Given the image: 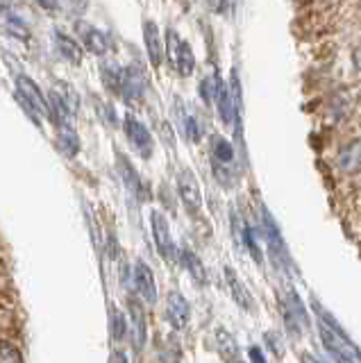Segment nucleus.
I'll use <instances>...</instances> for the list:
<instances>
[{
	"mask_svg": "<svg viewBox=\"0 0 361 363\" xmlns=\"http://www.w3.org/2000/svg\"><path fill=\"white\" fill-rule=\"evenodd\" d=\"M313 311H316V327H318L321 343L327 350V354L332 357L334 363H361V350L352 343L343 327L334 320L330 311H325L323 306L313 300Z\"/></svg>",
	"mask_w": 361,
	"mask_h": 363,
	"instance_id": "1",
	"label": "nucleus"
},
{
	"mask_svg": "<svg viewBox=\"0 0 361 363\" xmlns=\"http://www.w3.org/2000/svg\"><path fill=\"white\" fill-rule=\"evenodd\" d=\"M255 230H257L259 241H262V245L266 247V255L270 259V264H273V268H277L282 275L289 277V272L293 268V259L289 255L284 234H282L277 220L273 218V213L268 211L266 204H259Z\"/></svg>",
	"mask_w": 361,
	"mask_h": 363,
	"instance_id": "2",
	"label": "nucleus"
},
{
	"mask_svg": "<svg viewBox=\"0 0 361 363\" xmlns=\"http://www.w3.org/2000/svg\"><path fill=\"white\" fill-rule=\"evenodd\" d=\"M211 162H213V175L225 189H232L236 182V150L230 139H225L221 134L211 136Z\"/></svg>",
	"mask_w": 361,
	"mask_h": 363,
	"instance_id": "3",
	"label": "nucleus"
},
{
	"mask_svg": "<svg viewBox=\"0 0 361 363\" xmlns=\"http://www.w3.org/2000/svg\"><path fill=\"white\" fill-rule=\"evenodd\" d=\"M279 311H282V320H284L291 336H302L304 332H309L311 318H309L307 306H304L296 289H289L284 295H282Z\"/></svg>",
	"mask_w": 361,
	"mask_h": 363,
	"instance_id": "4",
	"label": "nucleus"
},
{
	"mask_svg": "<svg viewBox=\"0 0 361 363\" xmlns=\"http://www.w3.org/2000/svg\"><path fill=\"white\" fill-rule=\"evenodd\" d=\"M16 96L21 100V105L26 107L28 116L35 118H50V107H48V98L41 94V89L32 82L28 75H18L16 77Z\"/></svg>",
	"mask_w": 361,
	"mask_h": 363,
	"instance_id": "5",
	"label": "nucleus"
},
{
	"mask_svg": "<svg viewBox=\"0 0 361 363\" xmlns=\"http://www.w3.org/2000/svg\"><path fill=\"white\" fill-rule=\"evenodd\" d=\"M166 52H168V60H171L173 68L179 75L182 77L194 75V71H196L194 48H191V45L179 37L175 30L166 32Z\"/></svg>",
	"mask_w": 361,
	"mask_h": 363,
	"instance_id": "6",
	"label": "nucleus"
},
{
	"mask_svg": "<svg viewBox=\"0 0 361 363\" xmlns=\"http://www.w3.org/2000/svg\"><path fill=\"white\" fill-rule=\"evenodd\" d=\"M150 227H152V238H155V247L160 252L162 259L166 261H177L179 259V250L173 241L171 234V225H168L166 216L162 211L152 209L150 211Z\"/></svg>",
	"mask_w": 361,
	"mask_h": 363,
	"instance_id": "7",
	"label": "nucleus"
},
{
	"mask_svg": "<svg viewBox=\"0 0 361 363\" xmlns=\"http://www.w3.org/2000/svg\"><path fill=\"white\" fill-rule=\"evenodd\" d=\"M128 336L134 352H143L145 340H148V323H145V311L139 300L130 298L128 302Z\"/></svg>",
	"mask_w": 361,
	"mask_h": 363,
	"instance_id": "8",
	"label": "nucleus"
},
{
	"mask_svg": "<svg viewBox=\"0 0 361 363\" xmlns=\"http://www.w3.org/2000/svg\"><path fill=\"white\" fill-rule=\"evenodd\" d=\"M132 284H134V291H137L139 300L143 304H155L157 302V279H155V272L152 268L145 264V261H134V268H132Z\"/></svg>",
	"mask_w": 361,
	"mask_h": 363,
	"instance_id": "9",
	"label": "nucleus"
},
{
	"mask_svg": "<svg viewBox=\"0 0 361 363\" xmlns=\"http://www.w3.org/2000/svg\"><path fill=\"white\" fill-rule=\"evenodd\" d=\"M145 89H148V79H145V73L137 64L126 66L121 75V89L118 94L126 98V102H137L145 96Z\"/></svg>",
	"mask_w": 361,
	"mask_h": 363,
	"instance_id": "10",
	"label": "nucleus"
},
{
	"mask_svg": "<svg viewBox=\"0 0 361 363\" xmlns=\"http://www.w3.org/2000/svg\"><path fill=\"white\" fill-rule=\"evenodd\" d=\"M177 193H179V198H182L184 207L191 213L200 211V207H202V191H200L198 177L194 175V170L182 168L177 173Z\"/></svg>",
	"mask_w": 361,
	"mask_h": 363,
	"instance_id": "11",
	"label": "nucleus"
},
{
	"mask_svg": "<svg viewBox=\"0 0 361 363\" xmlns=\"http://www.w3.org/2000/svg\"><path fill=\"white\" fill-rule=\"evenodd\" d=\"M123 130H126V136H128V141L134 145V150H137L143 159L152 157V147H155L152 134L141 121H137L134 116H126V121H123Z\"/></svg>",
	"mask_w": 361,
	"mask_h": 363,
	"instance_id": "12",
	"label": "nucleus"
},
{
	"mask_svg": "<svg viewBox=\"0 0 361 363\" xmlns=\"http://www.w3.org/2000/svg\"><path fill=\"white\" fill-rule=\"evenodd\" d=\"M166 318L173 329H184L191 320V304L179 291H171L166 298Z\"/></svg>",
	"mask_w": 361,
	"mask_h": 363,
	"instance_id": "13",
	"label": "nucleus"
},
{
	"mask_svg": "<svg viewBox=\"0 0 361 363\" xmlns=\"http://www.w3.org/2000/svg\"><path fill=\"white\" fill-rule=\"evenodd\" d=\"M225 281H228V289H230L232 300H234L236 304H239L243 311L255 313V311H257V304H255L252 293L248 291V286L241 281V277L236 275V270L230 268V266H225Z\"/></svg>",
	"mask_w": 361,
	"mask_h": 363,
	"instance_id": "14",
	"label": "nucleus"
},
{
	"mask_svg": "<svg viewBox=\"0 0 361 363\" xmlns=\"http://www.w3.org/2000/svg\"><path fill=\"white\" fill-rule=\"evenodd\" d=\"M143 41H145V50H148V60L155 68H160L164 62V43H162V34L157 23L145 21L143 23Z\"/></svg>",
	"mask_w": 361,
	"mask_h": 363,
	"instance_id": "15",
	"label": "nucleus"
},
{
	"mask_svg": "<svg viewBox=\"0 0 361 363\" xmlns=\"http://www.w3.org/2000/svg\"><path fill=\"white\" fill-rule=\"evenodd\" d=\"M77 32H80V39L84 43V48L94 55H105L109 50V39L105 32H100L98 28L89 26V23H77Z\"/></svg>",
	"mask_w": 361,
	"mask_h": 363,
	"instance_id": "16",
	"label": "nucleus"
},
{
	"mask_svg": "<svg viewBox=\"0 0 361 363\" xmlns=\"http://www.w3.org/2000/svg\"><path fill=\"white\" fill-rule=\"evenodd\" d=\"M175 105H177V123H179V130H182V134H184V139L191 143H198L200 136H202V125H200L198 116L194 111H189L179 100L175 102Z\"/></svg>",
	"mask_w": 361,
	"mask_h": 363,
	"instance_id": "17",
	"label": "nucleus"
},
{
	"mask_svg": "<svg viewBox=\"0 0 361 363\" xmlns=\"http://www.w3.org/2000/svg\"><path fill=\"white\" fill-rule=\"evenodd\" d=\"M116 162H118V173H121V177H123V182H126V186L137 196L139 200H143V198H148V193H145V186H143V182H141V177H139V173L134 170V166L128 162V157L126 155H116Z\"/></svg>",
	"mask_w": 361,
	"mask_h": 363,
	"instance_id": "18",
	"label": "nucleus"
},
{
	"mask_svg": "<svg viewBox=\"0 0 361 363\" xmlns=\"http://www.w3.org/2000/svg\"><path fill=\"white\" fill-rule=\"evenodd\" d=\"M179 261H182V266L187 268V272L191 275V279H194L198 286H202V284H207V270H205V264H202V259L194 252V250L189 247H182L179 250Z\"/></svg>",
	"mask_w": 361,
	"mask_h": 363,
	"instance_id": "19",
	"label": "nucleus"
},
{
	"mask_svg": "<svg viewBox=\"0 0 361 363\" xmlns=\"http://www.w3.org/2000/svg\"><path fill=\"white\" fill-rule=\"evenodd\" d=\"M336 164L343 173H357V170H361V141H352L345 147H341V152L336 157Z\"/></svg>",
	"mask_w": 361,
	"mask_h": 363,
	"instance_id": "20",
	"label": "nucleus"
},
{
	"mask_svg": "<svg viewBox=\"0 0 361 363\" xmlns=\"http://www.w3.org/2000/svg\"><path fill=\"white\" fill-rule=\"evenodd\" d=\"M55 45H57V52L62 60L71 62V64H80L82 62V48L73 37L64 32H55Z\"/></svg>",
	"mask_w": 361,
	"mask_h": 363,
	"instance_id": "21",
	"label": "nucleus"
},
{
	"mask_svg": "<svg viewBox=\"0 0 361 363\" xmlns=\"http://www.w3.org/2000/svg\"><path fill=\"white\" fill-rule=\"evenodd\" d=\"M213 338H216V347H218V352L223 354L225 361H228V363L239 361V345H236L234 336L228 332V329L218 327L216 334H213Z\"/></svg>",
	"mask_w": 361,
	"mask_h": 363,
	"instance_id": "22",
	"label": "nucleus"
},
{
	"mask_svg": "<svg viewBox=\"0 0 361 363\" xmlns=\"http://www.w3.org/2000/svg\"><path fill=\"white\" fill-rule=\"evenodd\" d=\"M57 139H60V147L69 157H75L80 152V136H77V132L73 130V125H62Z\"/></svg>",
	"mask_w": 361,
	"mask_h": 363,
	"instance_id": "23",
	"label": "nucleus"
},
{
	"mask_svg": "<svg viewBox=\"0 0 361 363\" xmlns=\"http://www.w3.org/2000/svg\"><path fill=\"white\" fill-rule=\"evenodd\" d=\"M223 79L218 77V73H211L200 82V96L207 105H216V98H218V91L223 89Z\"/></svg>",
	"mask_w": 361,
	"mask_h": 363,
	"instance_id": "24",
	"label": "nucleus"
},
{
	"mask_svg": "<svg viewBox=\"0 0 361 363\" xmlns=\"http://www.w3.org/2000/svg\"><path fill=\"white\" fill-rule=\"evenodd\" d=\"M100 75H103V82L109 91H116L121 89V75H123V68L116 64H103L100 66Z\"/></svg>",
	"mask_w": 361,
	"mask_h": 363,
	"instance_id": "25",
	"label": "nucleus"
},
{
	"mask_svg": "<svg viewBox=\"0 0 361 363\" xmlns=\"http://www.w3.org/2000/svg\"><path fill=\"white\" fill-rule=\"evenodd\" d=\"M52 94L64 102V107L69 109L71 113H75L77 107H80V98H77V94H75V91L69 84H60L57 91H52Z\"/></svg>",
	"mask_w": 361,
	"mask_h": 363,
	"instance_id": "26",
	"label": "nucleus"
},
{
	"mask_svg": "<svg viewBox=\"0 0 361 363\" xmlns=\"http://www.w3.org/2000/svg\"><path fill=\"white\" fill-rule=\"evenodd\" d=\"M128 336V320L118 309H111V338L123 340Z\"/></svg>",
	"mask_w": 361,
	"mask_h": 363,
	"instance_id": "27",
	"label": "nucleus"
},
{
	"mask_svg": "<svg viewBox=\"0 0 361 363\" xmlns=\"http://www.w3.org/2000/svg\"><path fill=\"white\" fill-rule=\"evenodd\" d=\"M0 363H23L18 347L9 343V340H0Z\"/></svg>",
	"mask_w": 361,
	"mask_h": 363,
	"instance_id": "28",
	"label": "nucleus"
},
{
	"mask_svg": "<svg viewBox=\"0 0 361 363\" xmlns=\"http://www.w3.org/2000/svg\"><path fill=\"white\" fill-rule=\"evenodd\" d=\"M264 343H266V350L273 352L275 357H282V340L275 332H266L264 334Z\"/></svg>",
	"mask_w": 361,
	"mask_h": 363,
	"instance_id": "29",
	"label": "nucleus"
},
{
	"mask_svg": "<svg viewBox=\"0 0 361 363\" xmlns=\"http://www.w3.org/2000/svg\"><path fill=\"white\" fill-rule=\"evenodd\" d=\"M248 359H250V363H268L264 350L259 347V345H250V347H248Z\"/></svg>",
	"mask_w": 361,
	"mask_h": 363,
	"instance_id": "30",
	"label": "nucleus"
},
{
	"mask_svg": "<svg viewBox=\"0 0 361 363\" xmlns=\"http://www.w3.org/2000/svg\"><path fill=\"white\" fill-rule=\"evenodd\" d=\"M300 363H325V361H321L316 354H311V352H302V354H300Z\"/></svg>",
	"mask_w": 361,
	"mask_h": 363,
	"instance_id": "31",
	"label": "nucleus"
},
{
	"mask_svg": "<svg viewBox=\"0 0 361 363\" xmlns=\"http://www.w3.org/2000/svg\"><path fill=\"white\" fill-rule=\"evenodd\" d=\"M109 363H128V357L123 354L121 350H116L114 354H111V361H109Z\"/></svg>",
	"mask_w": 361,
	"mask_h": 363,
	"instance_id": "32",
	"label": "nucleus"
},
{
	"mask_svg": "<svg viewBox=\"0 0 361 363\" xmlns=\"http://www.w3.org/2000/svg\"><path fill=\"white\" fill-rule=\"evenodd\" d=\"M57 3H60V0H39V5L46 7V9H55V7H57Z\"/></svg>",
	"mask_w": 361,
	"mask_h": 363,
	"instance_id": "33",
	"label": "nucleus"
},
{
	"mask_svg": "<svg viewBox=\"0 0 361 363\" xmlns=\"http://www.w3.org/2000/svg\"><path fill=\"white\" fill-rule=\"evenodd\" d=\"M207 5H209L211 9L221 11V9H223V5H225V0H207Z\"/></svg>",
	"mask_w": 361,
	"mask_h": 363,
	"instance_id": "34",
	"label": "nucleus"
},
{
	"mask_svg": "<svg viewBox=\"0 0 361 363\" xmlns=\"http://www.w3.org/2000/svg\"><path fill=\"white\" fill-rule=\"evenodd\" d=\"M355 62H357V64L361 66V48H359V50L355 52Z\"/></svg>",
	"mask_w": 361,
	"mask_h": 363,
	"instance_id": "35",
	"label": "nucleus"
},
{
	"mask_svg": "<svg viewBox=\"0 0 361 363\" xmlns=\"http://www.w3.org/2000/svg\"><path fill=\"white\" fill-rule=\"evenodd\" d=\"M234 363H241V361H234Z\"/></svg>",
	"mask_w": 361,
	"mask_h": 363,
	"instance_id": "36",
	"label": "nucleus"
}]
</instances>
